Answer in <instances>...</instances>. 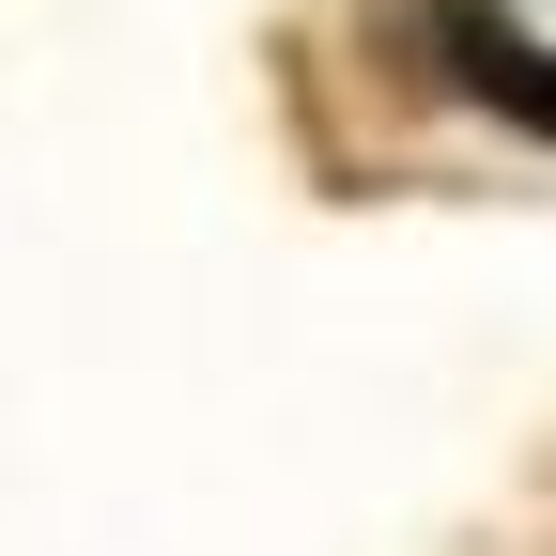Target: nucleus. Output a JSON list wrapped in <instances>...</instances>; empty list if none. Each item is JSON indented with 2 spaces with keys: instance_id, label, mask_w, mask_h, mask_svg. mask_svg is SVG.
<instances>
[{
  "instance_id": "obj_1",
  "label": "nucleus",
  "mask_w": 556,
  "mask_h": 556,
  "mask_svg": "<svg viewBox=\"0 0 556 556\" xmlns=\"http://www.w3.org/2000/svg\"><path fill=\"white\" fill-rule=\"evenodd\" d=\"M402 31H417V78H433V93L526 124L541 155H556V47L510 16V0H402Z\"/></svg>"
}]
</instances>
